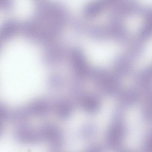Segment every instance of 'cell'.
Returning a JSON list of instances; mask_svg holds the SVG:
<instances>
[{
  "instance_id": "obj_4",
  "label": "cell",
  "mask_w": 152,
  "mask_h": 152,
  "mask_svg": "<svg viewBox=\"0 0 152 152\" xmlns=\"http://www.w3.org/2000/svg\"><path fill=\"white\" fill-rule=\"evenodd\" d=\"M151 90L147 91L145 99L142 108V113L143 118L147 120L151 118Z\"/></svg>"
},
{
  "instance_id": "obj_3",
  "label": "cell",
  "mask_w": 152,
  "mask_h": 152,
  "mask_svg": "<svg viewBox=\"0 0 152 152\" xmlns=\"http://www.w3.org/2000/svg\"><path fill=\"white\" fill-rule=\"evenodd\" d=\"M137 82L138 85L143 89L148 90L151 88V68H147L140 73L137 78Z\"/></svg>"
},
{
  "instance_id": "obj_1",
  "label": "cell",
  "mask_w": 152,
  "mask_h": 152,
  "mask_svg": "<svg viewBox=\"0 0 152 152\" xmlns=\"http://www.w3.org/2000/svg\"><path fill=\"white\" fill-rule=\"evenodd\" d=\"M94 82L102 93L109 96L116 94L118 91L120 82L117 76L103 69H97L93 74Z\"/></svg>"
},
{
  "instance_id": "obj_2",
  "label": "cell",
  "mask_w": 152,
  "mask_h": 152,
  "mask_svg": "<svg viewBox=\"0 0 152 152\" xmlns=\"http://www.w3.org/2000/svg\"><path fill=\"white\" fill-rule=\"evenodd\" d=\"M139 98L138 92L132 89H128L123 91L119 97V101L122 106L130 107L134 105Z\"/></svg>"
},
{
  "instance_id": "obj_5",
  "label": "cell",
  "mask_w": 152,
  "mask_h": 152,
  "mask_svg": "<svg viewBox=\"0 0 152 152\" xmlns=\"http://www.w3.org/2000/svg\"><path fill=\"white\" fill-rule=\"evenodd\" d=\"M7 110L3 104L0 103V137L3 133L4 124L7 118Z\"/></svg>"
}]
</instances>
